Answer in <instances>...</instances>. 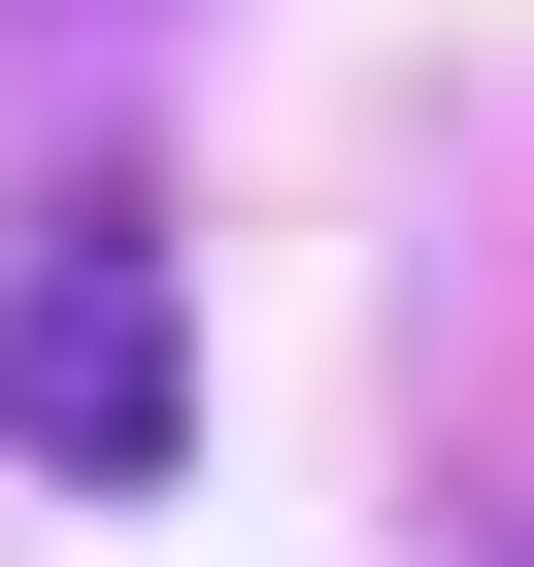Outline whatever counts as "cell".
Returning <instances> with one entry per match:
<instances>
[{
    "mask_svg": "<svg viewBox=\"0 0 534 567\" xmlns=\"http://www.w3.org/2000/svg\"><path fill=\"white\" fill-rule=\"evenodd\" d=\"M0 467H68V501H167L201 467V334H167L134 234H34L0 267Z\"/></svg>",
    "mask_w": 534,
    "mask_h": 567,
    "instance_id": "cell-1",
    "label": "cell"
}]
</instances>
